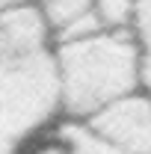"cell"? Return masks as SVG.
<instances>
[{"instance_id":"cell-7","label":"cell","mask_w":151,"mask_h":154,"mask_svg":"<svg viewBox=\"0 0 151 154\" xmlns=\"http://www.w3.org/2000/svg\"><path fill=\"white\" fill-rule=\"evenodd\" d=\"M6 48H9V42H6V38H3V30H0V57H3V54H6Z\"/></svg>"},{"instance_id":"cell-5","label":"cell","mask_w":151,"mask_h":154,"mask_svg":"<svg viewBox=\"0 0 151 154\" xmlns=\"http://www.w3.org/2000/svg\"><path fill=\"white\" fill-rule=\"evenodd\" d=\"M136 38L142 45V86L151 92V0H139Z\"/></svg>"},{"instance_id":"cell-6","label":"cell","mask_w":151,"mask_h":154,"mask_svg":"<svg viewBox=\"0 0 151 154\" xmlns=\"http://www.w3.org/2000/svg\"><path fill=\"white\" fill-rule=\"evenodd\" d=\"M15 3H27V0H0V9H6V6H15Z\"/></svg>"},{"instance_id":"cell-3","label":"cell","mask_w":151,"mask_h":154,"mask_svg":"<svg viewBox=\"0 0 151 154\" xmlns=\"http://www.w3.org/2000/svg\"><path fill=\"white\" fill-rule=\"evenodd\" d=\"M33 154H125L113 148L110 142H104L86 122H68L59 125L54 131V139H48L42 148H36Z\"/></svg>"},{"instance_id":"cell-4","label":"cell","mask_w":151,"mask_h":154,"mask_svg":"<svg viewBox=\"0 0 151 154\" xmlns=\"http://www.w3.org/2000/svg\"><path fill=\"white\" fill-rule=\"evenodd\" d=\"M95 18L101 30H136L139 0H95Z\"/></svg>"},{"instance_id":"cell-2","label":"cell","mask_w":151,"mask_h":154,"mask_svg":"<svg viewBox=\"0 0 151 154\" xmlns=\"http://www.w3.org/2000/svg\"><path fill=\"white\" fill-rule=\"evenodd\" d=\"M104 142L125 154H151V92L133 89L86 119Z\"/></svg>"},{"instance_id":"cell-1","label":"cell","mask_w":151,"mask_h":154,"mask_svg":"<svg viewBox=\"0 0 151 154\" xmlns=\"http://www.w3.org/2000/svg\"><path fill=\"white\" fill-rule=\"evenodd\" d=\"M54 54L62 110L77 122L142 86V45L136 30H95L59 42Z\"/></svg>"}]
</instances>
